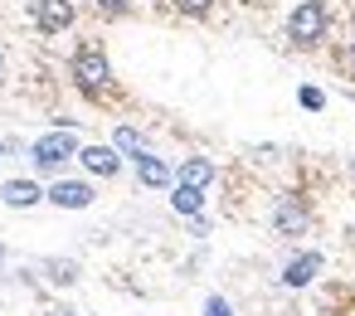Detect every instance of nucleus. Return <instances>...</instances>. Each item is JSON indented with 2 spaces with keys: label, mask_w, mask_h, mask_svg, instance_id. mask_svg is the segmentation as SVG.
I'll return each instance as SVG.
<instances>
[{
  "label": "nucleus",
  "mask_w": 355,
  "mask_h": 316,
  "mask_svg": "<svg viewBox=\"0 0 355 316\" xmlns=\"http://www.w3.org/2000/svg\"><path fill=\"white\" fill-rule=\"evenodd\" d=\"M272 229H277L282 238H297V234H306V229H311V214H306V204H302L297 195H282V200L272 204Z\"/></svg>",
  "instance_id": "obj_5"
},
{
  "label": "nucleus",
  "mask_w": 355,
  "mask_h": 316,
  "mask_svg": "<svg viewBox=\"0 0 355 316\" xmlns=\"http://www.w3.org/2000/svg\"><path fill=\"white\" fill-rule=\"evenodd\" d=\"M297 103H302L306 112H321V107H326V93H321L316 83H302V88H297Z\"/></svg>",
  "instance_id": "obj_15"
},
{
  "label": "nucleus",
  "mask_w": 355,
  "mask_h": 316,
  "mask_svg": "<svg viewBox=\"0 0 355 316\" xmlns=\"http://www.w3.org/2000/svg\"><path fill=\"white\" fill-rule=\"evenodd\" d=\"M132 166H137V185H146V190H171V185H175V170H171L161 156H151V151H146L141 161H132Z\"/></svg>",
  "instance_id": "obj_9"
},
{
  "label": "nucleus",
  "mask_w": 355,
  "mask_h": 316,
  "mask_svg": "<svg viewBox=\"0 0 355 316\" xmlns=\"http://www.w3.org/2000/svg\"><path fill=\"white\" fill-rule=\"evenodd\" d=\"M44 272H49V282H59V287L78 282V263H69V258H44Z\"/></svg>",
  "instance_id": "obj_14"
},
{
  "label": "nucleus",
  "mask_w": 355,
  "mask_h": 316,
  "mask_svg": "<svg viewBox=\"0 0 355 316\" xmlns=\"http://www.w3.org/2000/svg\"><path fill=\"white\" fill-rule=\"evenodd\" d=\"M350 166H355V161H350Z\"/></svg>",
  "instance_id": "obj_25"
},
{
  "label": "nucleus",
  "mask_w": 355,
  "mask_h": 316,
  "mask_svg": "<svg viewBox=\"0 0 355 316\" xmlns=\"http://www.w3.org/2000/svg\"><path fill=\"white\" fill-rule=\"evenodd\" d=\"M78 132L73 127H49L44 137H35V146H30V161H35V170L40 175H59L69 161H78Z\"/></svg>",
  "instance_id": "obj_2"
},
{
  "label": "nucleus",
  "mask_w": 355,
  "mask_h": 316,
  "mask_svg": "<svg viewBox=\"0 0 355 316\" xmlns=\"http://www.w3.org/2000/svg\"><path fill=\"white\" fill-rule=\"evenodd\" d=\"M0 200H6L10 209H35L40 200H49V190L30 175H15V180H0Z\"/></svg>",
  "instance_id": "obj_8"
},
{
  "label": "nucleus",
  "mask_w": 355,
  "mask_h": 316,
  "mask_svg": "<svg viewBox=\"0 0 355 316\" xmlns=\"http://www.w3.org/2000/svg\"><path fill=\"white\" fill-rule=\"evenodd\" d=\"M93 10H98V15H127L132 0H93Z\"/></svg>",
  "instance_id": "obj_17"
},
{
  "label": "nucleus",
  "mask_w": 355,
  "mask_h": 316,
  "mask_svg": "<svg viewBox=\"0 0 355 316\" xmlns=\"http://www.w3.org/2000/svg\"><path fill=\"white\" fill-rule=\"evenodd\" d=\"M69 78H73L88 98H103V93L112 88V64H107V54H103L98 40H88V44L73 49V59H69Z\"/></svg>",
  "instance_id": "obj_1"
},
{
  "label": "nucleus",
  "mask_w": 355,
  "mask_h": 316,
  "mask_svg": "<svg viewBox=\"0 0 355 316\" xmlns=\"http://www.w3.org/2000/svg\"><path fill=\"white\" fill-rule=\"evenodd\" d=\"M93 200H98V190H93L88 180H64V175H59V180L49 185V204H54V209H88Z\"/></svg>",
  "instance_id": "obj_7"
},
{
  "label": "nucleus",
  "mask_w": 355,
  "mask_h": 316,
  "mask_svg": "<svg viewBox=\"0 0 355 316\" xmlns=\"http://www.w3.org/2000/svg\"><path fill=\"white\" fill-rule=\"evenodd\" d=\"M340 69H345V73H355V40L345 44V54H340Z\"/></svg>",
  "instance_id": "obj_20"
},
{
  "label": "nucleus",
  "mask_w": 355,
  "mask_h": 316,
  "mask_svg": "<svg viewBox=\"0 0 355 316\" xmlns=\"http://www.w3.org/2000/svg\"><path fill=\"white\" fill-rule=\"evenodd\" d=\"M171 209L185 214V219H195V214L205 209V190H195V185H171Z\"/></svg>",
  "instance_id": "obj_13"
},
{
  "label": "nucleus",
  "mask_w": 355,
  "mask_h": 316,
  "mask_svg": "<svg viewBox=\"0 0 355 316\" xmlns=\"http://www.w3.org/2000/svg\"><path fill=\"white\" fill-rule=\"evenodd\" d=\"M35 30L40 35H64L73 30V0H35Z\"/></svg>",
  "instance_id": "obj_4"
},
{
  "label": "nucleus",
  "mask_w": 355,
  "mask_h": 316,
  "mask_svg": "<svg viewBox=\"0 0 355 316\" xmlns=\"http://www.w3.org/2000/svg\"><path fill=\"white\" fill-rule=\"evenodd\" d=\"M44 316H69V311H44Z\"/></svg>",
  "instance_id": "obj_24"
},
{
  "label": "nucleus",
  "mask_w": 355,
  "mask_h": 316,
  "mask_svg": "<svg viewBox=\"0 0 355 316\" xmlns=\"http://www.w3.org/2000/svg\"><path fill=\"white\" fill-rule=\"evenodd\" d=\"M331 35V6L326 0H302V6L287 15V40L297 49H316Z\"/></svg>",
  "instance_id": "obj_3"
},
{
  "label": "nucleus",
  "mask_w": 355,
  "mask_h": 316,
  "mask_svg": "<svg viewBox=\"0 0 355 316\" xmlns=\"http://www.w3.org/2000/svg\"><path fill=\"white\" fill-rule=\"evenodd\" d=\"M0 277H6V243H0Z\"/></svg>",
  "instance_id": "obj_22"
},
{
  "label": "nucleus",
  "mask_w": 355,
  "mask_h": 316,
  "mask_svg": "<svg viewBox=\"0 0 355 316\" xmlns=\"http://www.w3.org/2000/svg\"><path fill=\"white\" fill-rule=\"evenodd\" d=\"M321 263H326V258H321L316 248H306V253H297V258L282 267V282H287V287H306V282H316Z\"/></svg>",
  "instance_id": "obj_10"
},
{
  "label": "nucleus",
  "mask_w": 355,
  "mask_h": 316,
  "mask_svg": "<svg viewBox=\"0 0 355 316\" xmlns=\"http://www.w3.org/2000/svg\"><path fill=\"white\" fill-rule=\"evenodd\" d=\"M190 234H195V238H205V234H209V219H205V214H195V219H190Z\"/></svg>",
  "instance_id": "obj_19"
},
{
  "label": "nucleus",
  "mask_w": 355,
  "mask_h": 316,
  "mask_svg": "<svg viewBox=\"0 0 355 316\" xmlns=\"http://www.w3.org/2000/svg\"><path fill=\"white\" fill-rule=\"evenodd\" d=\"M10 151H20V141H6V137H0V156H10Z\"/></svg>",
  "instance_id": "obj_21"
},
{
  "label": "nucleus",
  "mask_w": 355,
  "mask_h": 316,
  "mask_svg": "<svg viewBox=\"0 0 355 316\" xmlns=\"http://www.w3.org/2000/svg\"><path fill=\"white\" fill-rule=\"evenodd\" d=\"M0 73H6V49H0Z\"/></svg>",
  "instance_id": "obj_23"
},
{
  "label": "nucleus",
  "mask_w": 355,
  "mask_h": 316,
  "mask_svg": "<svg viewBox=\"0 0 355 316\" xmlns=\"http://www.w3.org/2000/svg\"><path fill=\"white\" fill-rule=\"evenodd\" d=\"M122 161H127V156H122L112 141H107V146L98 141V146H83V151H78V166H83L88 175H103V180H112V175L122 170Z\"/></svg>",
  "instance_id": "obj_6"
},
{
  "label": "nucleus",
  "mask_w": 355,
  "mask_h": 316,
  "mask_svg": "<svg viewBox=\"0 0 355 316\" xmlns=\"http://www.w3.org/2000/svg\"><path fill=\"white\" fill-rule=\"evenodd\" d=\"M175 10L190 15V20H205V15L214 10V0H175Z\"/></svg>",
  "instance_id": "obj_16"
},
{
  "label": "nucleus",
  "mask_w": 355,
  "mask_h": 316,
  "mask_svg": "<svg viewBox=\"0 0 355 316\" xmlns=\"http://www.w3.org/2000/svg\"><path fill=\"white\" fill-rule=\"evenodd\" d=\"M209 180H214V161H209V156H185V161L175 166V185L209 190Z\"/></svg>",
  "instance_id": "obj_11"
},
{
  "label": "nucleus",
  "mask_w": 355,
  "mask_h": 316,
  "mask_svg": "<svg viewBox=\"0 0 355 316\" xmlns=\"http://www.w3.org/2000/svg\"><path fill=\"white\" fill-rule=\"evenodd\" d=\"M112 146H117V151H122L127 161H141V156L151 151V141H146V137H141L137 127H117V132H112Z\"/></svg>",
  "instance_id": "obj_12"
},
{
  "label": "nucleus",
  "mask_w": 355,
  "mask_h": 316,
  "mask_svg": "<svg viewBox=\"0 0 355 316\" xmlns=\"http://www.w3.org/2000/svg\"><path fill=\"white\" fill-rule=\"evenodd\" d=\"M205 316H234V306L224 297H205Z\"/></svg>",
  "instance_id": "obj_18"
}]
</instances>
